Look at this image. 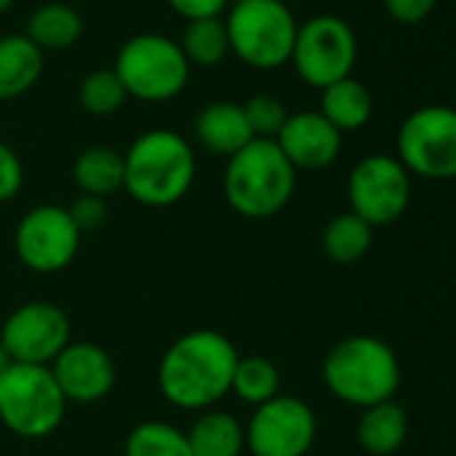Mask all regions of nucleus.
Returning <instances> with one entry per match:
<instances>
[{
	"mask_svg": "<svg viewBox=\"0 0 456 456\" xmlns=\"http://www.w3.org/2000/svg\"><path fill=\"white\" fill-rule=\"evenodd\" d=\"M25 36L41 52H62L78 44V38L84 36V20L73 6L46 4L30 14Z\"/></svg>",
	"mask_w": 456,
	"mask_h": 456,
	"instance_id": "412c9836",
	"label": "nucleus"
},
{
	"mask_svg": "<svg viewBox=\"0 0 456 456\" xmlns=\"http://www.w3.org/2000/svg\"><path fill=\"white\" fill-rule=\"evenodd\" d=\"M320 113L344 134L362 129L373 116V97L357 78H344L328 89H322Z\"/></svg>",
	"mask_w": 456,
	"mask_h": 456,
	"instance_id": "aec40b11",
	"label": "nucleus"
},
{
	"mask_svg": "<svg viewBox=\"0 0 456 456\" xmlns=\"http://www.w3.org/2000/svg\"><path fill=\"white\" fill-rule=\"evenodd\" d=\"M223 22L232 52L245 65L277 70L290 62L298 25L280 0H237Z\"/></svg>",
	"mask_w": 456,
	"mask_h": 456,
	"instance_id": "423d86ee",
	"label": "nucleus"
},
{
	"mask_svg": "<svg viewBox=\"0 0 456 456\" xmlns=\"http://www.w3.org/2000/svg\"><path fill=\"white\" fill-rule=\"evenodd\" d=\"M290 62L304 84L328 89L352 76L357 62V38L344 20L320 14L298 28Z\"/></svg>",
	"mask_w": 456,
	"mask_h": 456,
	"instance_id": "1a4fd4ad",
	"label": "nucleus"
},
{
	"mask_svg": "<svg viewBox=\"0 0 456 456\" xmlns=\"http://www.w3.org/2000/svg\"><path fill=\"white\" fill-rule=\"evenodd\" d=\"M196 180V153L172 129L142 132L124 153V191L145 207L183 201Z\"/></svg>",
	"mask_w": 456,
	"mask_h": 456,
	"instance_id": "f03ea898",
	"label": "nucleus"
},
{
	"mask_svg": "<svg viewBox=\"0 0 456 456\" xmlns=\"http://www.w3.org/2000/svg\"><path fill=\"white\" fill-rule=\"evenodd\" d=\"M193 456H242L245 424L228 411H201L185 432Z\"/></svg>",
	"mask_w": 456,
	"mask_h": 456,
	"instance_id": "a211bd4d",
	"label": "nucleus"
},
{
	"mask_svg": "<svg viewBox=\"0 0 456 456\" xmlns=\"http://www.w3.org/2000/svg\"><path fill=\"white\" fill-rule=\"evenodd\" d=\"M14 6V0H0V14H4V12H9Z\"/></svg>",
	"mask_w": 456,
	"mask_h": 456,
	"instance_id": "72a5a7b5",
	"label": "nucleus"
},
{
	"mask_svg": "<svg viewBox=\"0 0 456 456\" xmlns=\"http://www.w3.org/2000/svg\"><path fill=\"white\" fill-rule=\"evenodd\" d=\"M126 100L129 94L121 78L116 76V70H108V68L89 73L78 86V102L92 116H113L116 110L124 108Z\"/></svg>",
	"mask_w": 456,
	"mask_h": 456,
	"instance_id": "bb28decb",
	"label": "nucleus"
},
{
	"mask_svg": "<svg viewBox=\"0 0 456 456\" xmlns=\"http://www.w3.org/2000/svg\"><path fill=\"white\" fill-rule=\"evenodd\" d=\"M193 137L207 153L223 159H232L256 140L242 105L237 102H212L201 108L193 118Z\"/></svg>",
	"mask_w": 456,
	"mask_h": 456,
	"instance_id": "dca6fc26",
	"label": "nucleus"
},
{
	"mask_svg": "<svg viewBox=\"0 0 456 456\" xmlns=\"http://www.w3.org/2000/svg\"><path fill=\"white\" fill-rule=\"evenodd\" d=\"M282 387V376L280 368L261 354H250V357H240L237 370H234V381H232V392L248 403V405H264L272 397L280 395Z\"/></svg>",
	"mask_w": 456,
	"mask_h": 456,
	"instance_id": "b1692460",
	"label": "nucleus"
},
{
	"mask_svg": "<svg viewBox=\"0 0 456 456\" xmlns=\"http://www.w3.org/2000/svg\"><path fill=\"white\" fill-rule=\"evenodd\" d=\"M245 118L250 124V132L256 140H277L288 121V108L274 94H253L245 105Z\"/></svg>",
	"mask_w": 456,
	"mask_h": 456,
	"instance_id": "cd10ccee",
	"label": "nucleus"
},
{
	"mask_svg": "<svg viewBox=\"0 0 456 456\" xmlns=\"http://www.w3.org/2000/svg\"><path fill=\"white\" fill-rule=\"evenodd\" d=\"M49 370L68 403H97L116 387L113 357L100 344L89 341H70Z\"/></svg>",
	"mask_w": 456,
	"mask_h": 456,
	"instance_id": "4468645a",
	"label": "nucleus"
},
{
	"mask_svg": "<svg viewBox=\"0 0 456 456\" xmlns=\"http://www.w3.org/2000/svg\"><path fill=\"white\" fill-rule=\"evenodd\" d=\"M124 456H193L188 437L169 421H142L124 443Z\"/></svg>",
	"mask_w": 456,
	"mask_h": 456,
	"instance_id": "a878e982",
	"label": "nucleus"
},
{
	"mask_svg": "<svg viewBox=\"0 0 456 456\" xmlns=\"http://www.w3.org/2000/svg\"><path fill=\"white\" fill-rule=\"evenodd\" d=\"M435 4L437 0H384V9L400 25H419L432 14Z\"/></svg>",
	"mask_w": 456,
	"mask_h": 456,
	"instance_id": "7c9ffc66",
	"label": "nucleus"
},
{
	"mask_svg": "<svg viewBox=\"0 0 456 456\" xmlns=\"http://www.w3.org/2000/svg\"><path fill=\"white\" fill-rule=\"evenodd\" d=\"M68 400L46 365L12 362L0 376V421L25 440H41L60 429Z\"/></svg>",
	"mask_w": 456,
	"mask_h": 456,
	"instance_id": "39448f33",
	"label": "nucleus"
},
{
	"mask_svg": "<svg viewBox=\"0 0 456 456\" xmlns=\"http://www.w3.org/2000/svg\"><path fill=\"white\" fill-rule=\"evenodd\" d=\"M70 317L62 306L52 301H28L6 317L0 328V346L12 362L49 368L70 344Z\"/></svg>",
	"mask_w": 456,
	"mask_h": 456,
	"instance_id": "f8f14e48",
	"label": "nucleus"
},
{
	"mask_svg": "<svg viewBox=\"0 0 456 456\" xmlns=\"http://www.w3.org/2000/svg\"><path fill=\"white\" fill-rule=\"evenodd\" d=\"M46 57L28 36L0 38V102L28 94L44 76Z\"/></svg>",
	"mask_w": 456,
	"mask_h": 456,
	"instance_id": "f3484780",
	"label": "nucleus"
},
{
	"mask_svg": "<svg viewBox=\"0 0 456 456\" xmlns=\"http://www.w3.org/2000/svg\"><path fill=\"white\" fill-rule=\"evenodd\" d=\"M223 193L242 217H274L296 193V169L274 140H253L228 159Z\"/></svg>",
	"mask_w": 456,
	"mask_h": 456,
	"instance_id": "7ed1b4c3",
	"label": "nucleus"
},
{
	"mask_svg": "<svg viewBox=\"0 0 456 456\" xmlns=\"http://www.w3.org/2000/svg\"><path fill=\"white\" fill-rule=\"evenodd\" d=\"M70 217H73V223H76V228L81 234H92V232H97V228H102L105 225V220H108V201L105 199H100V196H86V193H81L73 204H70Z\"/></svg>",
	"mask_w": 456,
	"mask_h": 456,
	"instance_id": "c756f323",
	"label": "nucleus"
},
{
	"mask_svg": "<svg viewBox=\"0 0 456 456\" xmlns=\"http://www.w3.org/2000/svg\"><path fill=\"white\" fill-rule=\"evenodd\" d=\"M293 169H325L341 153V132L320 113L301 110L288 116L282 132L274 140Z\"/></svg>",
	"mask_w": 456,
	"mask_h": 456,
	"instance_id": "2eb2a0df",
	"label": "nucleus"
},
{
	"mask_svg": "<svg viewBox=\"0 0 456 456\" xmlns=\"http://www.w3.org/2000/svg\"><path fill=\"white\" fill-rule=\"evenodd\" d=\"M349 212L368 225H389L400 220L411 201V175L387 153H370L360 159L346 183Z\"/></svg>",
	"mask_w": 456,
	"mask_h": 456,
	"instance_id": "9d476101",
	"label": "nucleus"
},
{
	"mask_svg": "<svg viewBox=\"0 0 456 456\" xmlns=\"http://www.w3.org/2000/svg\"><path fill=\"white\" fill-rule=\"evenodd\" d=\"M237 346L212 328L183 333L161 354L156 381L164 400L180 411H209L232 392Z\"/></svg>",
	"mask_w": 456,
	"mask_h": 456,
	"instance_id": "f257e3e1",
	"label": "nucleus"
},
{
	"mask_svg": "<svg viewBox=\"0 0 456 456\" xmlns=\"http://www.w3.org/2000/svg\"><path fill=\"white\" fill-rule=\"evenodd\" d=\"M317 437V416L301 397L277 395L258 405L245 427L253 456H306Z\"/></svg>",
	"mask_w": 456,
	"mask_h": 456,
	"instance_id": "ddd939ff",
	"label": "nucleus"
},
{
	"mask_svg": "<svg viewBox=\"0 0 456 456\" xmlns=\"http://www.w3.org/2000/svg\"><path fill=\"white\" fill-rule=\"evenodd\" d=\"M167 4L185 22H196V20L220 17L225 12V6H228V0H167Z\"/></svg>",
	"mask_w": 456,
	"mask_h": 456,
	"instance_id": "2f4dec72",
	"label": "nucleus"
},
{
	"mask_svg": "<svg viewBox=\"0 0 456 456\" xmlns=\"http://www.w3.org/2000/svg\"><path fill=\"white\" fill-rule=\"evenodd\" d=\"M25 183V167L22 159L17 156V151L12 145H6L0 140V204L12 201Z\"/></svg>",
	"mask_w": 456,
	"mask_h": 456,
	"instance_id": "c85d7f7f",
	"label": "nucleus"
},
{
	"mask_svg": "<svg viewBox=\"0 0 456 456\" xmlns=\"http://www.w3.org/2000/svg\"><path fill=\"white\" fill-rule=\"evenodd\" d=\"M280 4H285V6H288V4H293V0H280Z\"/></svg>",
	"mask_w": 456,
	"mask_h": 456,
	"instance_id": "f704fd0d",
	"label": "nucleus"
},
{
	"mask_svg": "<svg viewBox=\"0 0 456 456\" xmlns=\"http://www.w3.org/2000/svg\"><path fill=\"white\" fill-rule=\"evenodd\" d=\"M113 70L126 94L140 102H167L177 97L191 76V65L180 44L159 33L129 38L121 46Z\"/></svg>",
	"mask_w": 456,
	"mask_h": 456,
	"instance_id": "0eeeda50",
	"label": "nucleus"
},
{
	"mask_svg": "<svg viewBox=\"0 0 456 456\" xmlns=\"http://www.w3.org/2000/svg\"><path fill=\"white\" fill-rule=\"evenodd\" d=\"M373 245V225H368L354 212H341L328 220L322 232V250L333 264L349 266L368 256Z\"/></svg>",
	"mask_w": 456,
	"mask_h": 456,
	"instance_id": "5701e85b",
	"label": "nucleus"
},
{
	"mask_svg": "<svg viewBox=\"0 0 456 456\" xmlns=\"http://www.w3.org/2000/svg\"><path fill=\"white\" fill-rule=\"evenodd\" d=\"M180 49H183L188 65H199V68L220 65L228 54H232L225 22L220 17L188 22L185 33H183V41H180Z\"/></svg>",
	"mask_w": 456,
	"mask_h": 456,
	"instance_id": "393cba45",
	"label": "nucleus"
},
{
	"mask_svg": "<svg viewBox=\"0 0 456 456\" xmlns=\"http://www.w3.org/2000/svg\"><path fill=\"white\" fill-rule=\"evenodd\" d=\"M397 161L424 180L456 177V110L445 105L413 110L397 132Z\"/></svg>",
	"mask_w": 456,
	"mask_h": 456,
	"instance_id": "6e6552de",
	"label": "nucleus"
},
{
	"mask_svg": "<svg viewBox=\"0 0 456 456\" xmlns=\"http://www.w3.org/2000/svg\"><path fill=\"white\" fill-rule=\"evenodd\" d=\"M14 250L25 269L36 274H57L76 261L81 250V232L68 207L41 204L17 223Z\"/></svg>",
	"mask_w": 456,
	"mask_h": 456,
	"instance_id": "9b49d317",
	"label": "nucleus"
},
{
	"mask_svg": "<svg viewBox=\"0 0 456 456\" xmlns=\"http://www.w3.org/2000/svg\"><path fill=\"white\" fill-rule=\"evenodd\" d=\"M408 437V416L395 400L370 405L357 421V443L368 456H392Z\"/></svg>",
	"mask_w": 456,
	"mask_h": 456,
	"instance_id": "6ab92c4d",
	"label": "nucleus"
},
{
	"mask_svg": "<svg viewBox=\"0 0 456 456\" xmlns=\"http://www.w3.org/2000/svg\"><path fill=\"white\" fill-rule=\"evenodd\" d=\"M9 365H12V357L6 354V349H4V346H0V376H4V370H6Z\"/></svg>",
	"mask_w": 456,
	"mask_h": 456,
	"instance_id": "473e14b6",
	"label": "nucleus"
},
{
	"mask_svg": "<svg viewBox=\"0 0 456 456\" xmlns=\"http://www.w3.org/2000/svg\"><path fill=\"white\" fill-rule=\"evenodd\" d=\"M73 177L81 193L105 199L124 188V153L105 145H92L78 153Z\"/></svg>",
	"mask_w": 456,
	"mask_h": 456,
	"instance_id": "4be33fe9",
	"label": "nucleus"
},
{
	"mask_svg": "<svg viewBox=\"0 0 456 456\" xmlns=\"http://www.w3.org/2000/svg\"><path fill=\"white\" fill-rule=\"evenodd\" d=\"M400 360L376 336H349L330 346L322 362V381L341 403L370 408L387 403L400 389Z\"/></svg>",
	"mask_w": 456,
	"mask_h": 456,
	"instance_id": "20e7f679",
	"label": "nucleus"
}]
</instances>
